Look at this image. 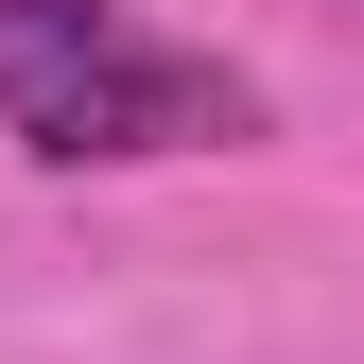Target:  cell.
Listing matches in <instances>:
<instances>
[{
	"mask_svg": "<svg viewBox=\"0 0 364 364\" xmlns=\"http://www.w3.org/2000/svg\"><path fill=\"white\" fill-rule=\"evenodd\" d=\"M0 139L53 173H139V156H225L260 139V87L225 53H173L122 0H0Z\"/></svg>",
	"mask_w": 364,
	"mask_h": 364,
	"instance_id": "6da1fadb",
	"label": "cell"
}]
</instances>
